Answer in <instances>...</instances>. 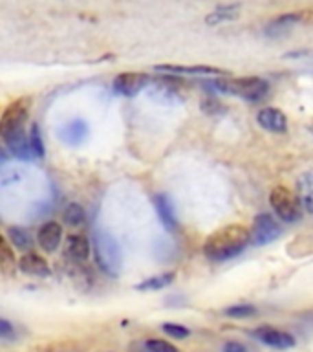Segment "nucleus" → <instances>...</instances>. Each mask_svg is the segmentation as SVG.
<instances>
[{
	"instance_id": "nucleus-29",
	"label": "nucleus",
	"mask_w": 313,
	"mask_h": 352,
	"mask_svg": "<svg viewBox=\"0 0 313 352\" xmlns=\"http://www.w3.org/2000/svg\"><path fill=\"white\" fill-rule=\"evenodd\" d=\"M128 352H148V351L143 341H134V343H130V346H128Z\"/></svg>"
},
{
	"instance_id": "nucleus-14",
	"label": "nucleus",
	"mask_w": 313,
	"mask_h": 352,
	"mask_svg": "<svg viewBox=\"0 0 313 352\" xmlns=\"http://www.w3.org/2000/svg\"><path fill=\"white\" fill-rule=\"evenodd\" d=\"M65 250L68 257H71L77 263H86L90 253H92V242L82 233H71V235L66 236Z\"/></svg>"
},
{
	"instance_id": "nucleus-12",
	"label": "nucleus",
	"mask_w": 313,
	"mask_h": 352,
	"mask_svg": "<svg viewBox=\"0 0 313 352\" xmlns=\"http://www.w3.org/2000/svg\"><path fill=\"white\" fill-rule=\"evenodd\" d=\"M62 226L55 220H49L46 224L40 226V230L37 233V242L40 250H44L46 253H55L59 250L60 242H62Z\"/></svg>"
},
{
	"instance_id": "nucleus-10",
	"label": "nucleus",
	"mask_w": 313,
	"mask_h": 352,
	"mask_svg": "<svg viewBox=\"0 0 313 352\" xmlns=\"http://www.w3.org/2000/svg\"><path fill=\"white\" fill-rule=\"evenodd\" d=\"M88 132H90V126L82 118H73V120L66 121L65 125L60 126L59 138L60 142L68 145V147H79L82 143L86 142Z\"/></svg>"
},
{
	"instance_id": "nucleus-4",
	"label": "nucleus",
	"mask_w": 313,
	"mask_h": 352,
	"mask_svg": "<svg viewBox=\"0 0 313 352\" xmlns=\"http://www.w3.org/2000/svg\"><path fill=\"white\" fill-rule=\"evenodd\" d=\"M92 252L95 257V264L104 275L112 279L119 277L123 268V252L119 242L115 241L114 235L104 230H95L92 239Z\"/></svg>"
},
{
	"instance_id": "nucleus-28",
	"label": "nucleus",
	"mask_w": 313,
	"mask_h": 352,
	"mask_svg": "<svg viewBox=\"0 0 313 352\" xmlns=\"http://www.w3.org/2000/svg\"><path fill=\"white\" fill-rule=\"evenodd\" d=\"M222 352H251L249 349H247L244 343H240V341H225L224 346H222Z\"/></svg>"
},
{
	"instance_id": "nucleus-15",
	"label": "nucleus",
	"mask_w": 313,
	"mask_h": 352,
	"mask_svg": "<svg viewBox=\"0 0 313 352\" xmlns=\"http://www.w3.org/2000/svg\"><path fill=\"white\" fill-rule=\"evenodd\" d=\"M154 209L158 213L161 224L167 231H176L178 230V220H176L174 208L170 204V198L165 192H158L154 195Z\"/></svg>"
},
{
	"instance_id": "nucleus-2",
	"label": "nucleus",
	"mask_w": 313,
	"mask_h": 352,
	"mask_svg": "<svg viewBox=\"0 0 313 352\" xmlns=\"http://www.w3.org/2000/svg\"><path fill=\"white\" fill-rule=\"evenodd\" d=\"M32 99L19 98L11 101L0 116V138L8 147L26 140V121L30 118Z\"/></svg>"
},
{
	"instance_id": "nucleus-21",
	"label": "nucleus",
	"mask_w": 313,
	"mask_h": 352,
	"mask_svg": "<svg viewBox=\"0 0 313 352\" xmlns=\"http://www.w3.org/2000/svg\"><path fill=\"white\" fill-rule=\"evenodd\" d=\"M16 264L19 263H16L11 242L0 233V268L4 270V272H13L16 268Z\"/></svg>"
},
{
	"instance_id": "nucleus-19",
	"label": "nucleus",
	"mask_w": 313,
	"mask_h": 352,
	"mask_svg": "<svg viewBox=\"0 0 313 352\" xmlns=\"http://www.w3.org/2000/svg\"><path fill=\"white\" fill-rule=\"evenodd\" d=\"M176 274L174 272H167V274L154 275L148 279H143L139 285H136L137 292H154V290H163L169 285H172Z\"/></svg>"
},
{
	"instance_id": "nucleus-18",
	"label": "nucleus",
	"mask_w": 313,
	"mask_h": 352,
	"mask_svg": "<svg viewBox=\"0 0 313 352\" xmlns=\"http://www.w3.org/2000/svg\"><path fill=\"white\" fill-rule=\"evenodd\" d=\"M238 16H240V6L222 4L205 16V24H207V26H218V24H222V22L235 21V19H238Z\"/></svg>"
},
{
	"instance_id": "nucleus-13",
	"label": "nucleus",
	"mask_w": 313,
	"mask_h": 352,
	"mask_svg": "<svg viewBox=\"0 0 313 352\" xmlns=\"http://www.w3.org/2000/svg\"><path fill=\"white\" fill-rule=\"evenodd\" d=\"M16 268L21 270L22 274L32 275V277H49L51 275V268H49L48 261L43 257V255H37V253H24L16 264Z\"/></svg>"
},
{
	"instance_id": "nucleus-9",
	"label": "nucleus",
	"mask_w": 313,
	"mask_h": 352,
	"mask_svg": "<svg viewBox=\"0 0 313 352\" xmlns=\"http://www.w3.org/2000/svg\"><path fill=\"white\" fill-rule=\"evenodd\" d=\"M154 70L167 74V76H198V77H225L227 72L216 66L207 65H156Z\"/></svg>"
},
{
	"instance_id": "nucleus-16",
	"label": "nucleus",
	"mask_w": 313,
	"mask_h": 352,
	"mask_svg": "<svg viewBox=\"0 0 313 352\" xmlns=\"http://www.w3.org/2000/svg\"><path fill=\"white\" fill-rule=\"evenodd\" d=\"M306 19V11H293V13H282L277 19L269 22L266 26V35L268 37H280L284 35V32L288 28H291L297 22H302Z\"/></svg>"
},
{
	"instance_id": "nucleus-7",
	"label": "nucleus",
	"mask_w": 313,
	"mask_h": 352,
	"mask_svg": "<svg viewBox=\"0 0 313 352\" xmlns=\"http://www.w3.org/2000/svg\"><path fill=\"white\" fill-rule=\"evenodd\" d=\"M251 334L253 338H257L260 343H264L266 346H271V349H277V351H288V349H293L297 343L295 338H293L290 332L275 329V327H269V324L257 327V329L253 330Z\"/></svg>"
},
{
	"instance_id": "nucleus-23",
	"label": "nucleus",
	"mask_w": 313,
	"mask_h": 352,
	"mask_svg": "<svg viewBox=\"0 0 313 352\" xmlns=\"http://www.w3.org/2000/svg\"><path fill=\"white\" fill-rule=\"evenodd\" d=\"M27 143H30V147H32V153L35 158H44V156H46L43 132H40L38 123H33V125L30 126V132H27Z\"/></svg>"
},
{
	"instance_id": "nucleus-26",
	"label": "nucleus",
	"mask_w": 313,
	"mask_h": 352,
	"mask_svg": "<svg viewBox=\"0 0 313 352\" xmlns=\"http://www.w3.org/2000/svg\"><path fill=\"white\" fill-rule=\"evenodd\" d=\"M161 330L169 338H174V340H187L191 336V330L180 323H163L161 324Z\"/></svg>"
},
{
	"instance_id": "nucleus-6",
	"label": "nucleus",
	"mask_w": 313,
	"mask_h": 352,
	"mask_svg": "<svg viewBox=\"0 0 313 352\" xmlns=\"http://www.w3.org/2000/svg\"><path fill=\"white\" fill-rule=\"evenodd\" d=\"M282 235V228L277 220L268 213H260L253 219L251 244L253 246H266Z\"/></svg>"
},
{
	"instance_id": "nucleus-22",
	"label": "nucleus",
	"mask_w": 313,
	"mask_h": 352,
	"mask_svg": "<svg viewBox=\"0 0 313 352\" xmlns=\"http://www.w3.org/2000/svg\"><path fill=\"white\" fill-rule=\"evenodd\" d=\"M62 220H65L66 226H71V228H77V226L84 224V220H86L84 208L77 202L68 204L65 211H62Z\"/></svg>"
},
{
	"instance_id": "nucleus-25",
	"label": "nucleus",
	"mask_w": 313,
	"mask_h": 352,
	"mask_svg": "<svg viewBox=\"0 0 313 352\" xmlns=\"http://www.w3.org/2000/svg\"><path fill=\"white\" fill-rule=\"evenodd\" d=\"M143 343H145L148 352H180V349L176 345H172L170 341L159 340V338H148V340H145Z\"/></svg>"
},
{
	"instance_id": "nucleus-8",
	"label": "nucleus",
	"mask_w": 313,
	"mask_h": 352,
	"mask_svg": "<svg viewBox=\"0 0 313 352\" xmlns=\"http://www.w3.org/2000/svg\"><path fill=\"white\" fill-rule=\"evenodd\" d=\"M148 82H150V77L143 72H121L119 76H115L112 87L115 94L125 96V98H134Z\"/></svg>"
},
{
	"instance_id": "nucleus-3",
	"label": "nucleus",
	"mask_w": 313,
	"mask_h": 352,
	"mask_svg": "<svg viewBox=\"0 0 313 352\" xmlns=\"http://www.w3.org/2000/svg\"><path fill=\"white\" fill-rule=\"evenodd\" d=\"M209 85H213L218 92L229 94V96L246 99V101H251V103L262 101L269 92L268 81L258 76L214 77Z\"/></svg>"
},
{
	"instance_id": "nucleus-11",
	"label": "nucleus",
	"mask_w": 313,
	"mask_h": 352,
	"mask_svg": "<svg viewBox=\"0 0 313 352\" xmlns=\"http://www.w3.org/2000/svg\"><path fill=\"white\" fill-rule=\"evenodd\" d=\"M257 123L264 131L273 132V134H284L288 131V118L282 110L275 107H264L258 110Z\"/></svg>"
},
{
	"instance_id": "nucleus-27",
	"label": "nucleus",
	"mask_w": 313,
	"mask_h": 352,
	"mask_svg": "<svg viewBox=\"0 0 313 352\" xmlns=\"http://www.w3.org/2000/svg\"><path fill=\"white\" fill-rule=\"evenodd\" d=\"M15 338V327L10 319L0 318V340H11Z\"/></svg>"
},
{
	"instance_id": "nucleus-30",
	"label": "nucleus",
	"mask_w": 313,
	"mask_h": 352,
	"mask_svg": "<svg viewBox=\"0 0 313 352\" xmlns=\"http://www.w3.org/2000/svg\"><path fill=\"white\" fill-rule=\"evenodd\" d=\"M5 162H8V153H5L4 148L0 147V167H2V165H4Z\"/></svg>"
},
{
	"instance_id": "nucleus-24",
	"label": "nucleus",
	"mask_w": 313,
	"mask_h": 352,
	"mask_svg": "<svg viewBox=\"0 0 313 352\" xmlns=\"http://www.w3.org/2000/svg\"><path fill=\"white\" fill-rule=\"evenodd\" d=\"M224 314L227 318L246 319L257 314V307H255V305H233V307L225 308Z\"/></svg>"
},
{
	"instance_id": "nucleus-31",
	"label": "nucleus",
	"mask_w": 313,
	"mask_h": 352,
	"mask_svg": "<svg viewBox=\"0 0 313 352\" xmlns=\"http://www.w3.org/2000/svg\"><path fill=\"white\" fill-rule=\"evenodd\" d=\"M310 131H312V132H313V123H312V125H310Z\"/></svg>"
},
{
	"instance_id": "nucleus-1",
	"label": "nucleus",
	"mask_w": 313,
	"mask_h": 352,
	"mask_svg": "<svg viewBox=\"0 0 313 352\" xmlns=\"http://www.w3.org/2000/svg\"><path fill=\"white\" fill-rule=\"evenodd\" d=\"M251 244V231L246 226L229 224L220 228L203 242V255L211 263H225L240 255Z\"/></svg>"
},
{
	"instance_id": "nucleus-20",
	"label": "nucleus",
	"mask_w": 313,
	"mask_h": 352,
	"mask_svg": "<svg viewBox=\"0 0 313 352\" xmlns=\"http://www.w3.org/2000/svg\"><path fill=\"white\" fill-rule=\"evenodd\" d=\"M8 235H10L11 246L21 250V252L30 253V250L33 248V236L26 230H22L19 226H13V228L8 230Z\"/></svg>"
},
{
	"instance_id": "nucleus-5",
	"label": "nucleus",
	"mask_w": 313,
	"mask_h": 352,
	"mask_svg": "<svg viewBox=\"0 0 313 352\" xmlns=\"http://www.w3.org/2000/svg\"><path fill=\"white\" fill-rule=\"evenodd\" d=\"M269 204L273 208L275 214L286 224H293L301 219L302 206L295 191H291L286 186H275L269 192Z\"/></svg>"
},
{
	"instance_id": "nucleus-17",
	"label": "nucleus",
	"mask_w": 313,
	"mask_h": 352,
	"mask_svg": "<svg viewBox=\"0 0 313 352\" xmlns=\"http://www.w3.org/2000/svg\"><path fill=\"white\" fill-rule=\"evenodd\" d=\"M297 197L301 200L302 209L313 214V170H306L297 180Z\"/></svg>"
}]
</instances>
